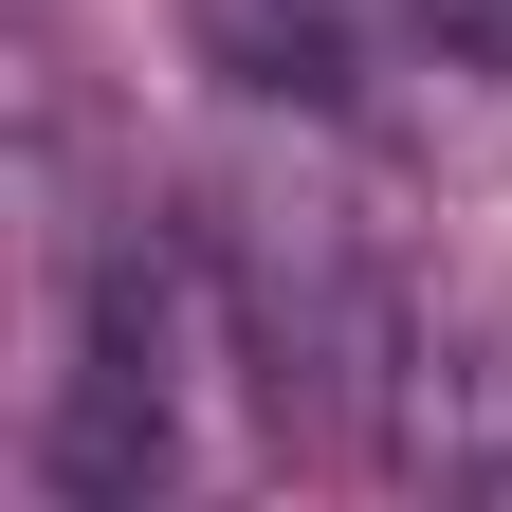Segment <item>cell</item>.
I'll list each match as a JSON object with an SVG mask.
<instances>
[{"label":"cell","mask_w":512,"mask_h":512,"mask_svg":"<svg viewBox=\"0 0 512 512\" xmlns=\"http://www.w3.org/2000/svg\"><path fill=\"white\" fill-rule=\"evenodd\" d=\"M458 37H494V55H512V0H458Z\"/></svg>","instance_id":"cell-4"},{"label":"cell","mask_w":512,"mask_h":512,"mask_svg":"<svg viewBox=\"0 0 512 512\" xmlns=\"http://www.w3.org/2000/svg\"><path fill=\"white\" fill-rule=\"evenodd\" d=\"M384 458L439 494H512V311H421L384 384Z\"/></svg>","instance_id":"cell-2"},{"label":"cell","mask_w":512,"mask_h":512,"mask_svg":"<svg viewBox=\"0 0 512 512\" xmlns=\"http://www.w3.org/2000/svg\"><path fill=\"white\" fill-rule=\"evenodd\" d=\"M165 366H183V293H165L147 238H110L92 256V311H74V403H55V494L74 512H110V494L165 476Z\"/></svg>","instance_id":"cell-1"},{"label":"cell","mask_w":512,"mask_h":512,"mask_svg":"<svg viewBox=\"0 0 512 512\" xmlns=\"http://www.w3.org/2000/svg\"><path fill=\"white\" fill-rule=\"evenodd\" d=\"M366 19L384 0H202V37L256 92H366Z\"/></svg>","instance_id":"cell-3"}]
</instances>
